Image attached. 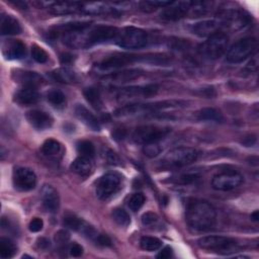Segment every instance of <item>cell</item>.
<instances>
[{
    "instance_id": "obj_7",
    "label": "cell",
    "mask_w": 259,
    "mask_h": 259,
    "mask_svg": "<svg viewBox=\"0 0 259 259\" xmlns=\"http://www.w3.org/2000/svg\"><path fill=\"white\" fill-rule=\"evenodd\" d=\"M229 38L223 32H218L209 36L202 45L199 47V52L204 57L215 60L222 57L228 49Z\"/></svg>"
},
{
    "instance_id": "obj_26",
    "label": "cell",
    "mask_w": 259,
    "mask_h": 259,
    "mask_svg": "<svg viewBox=\"0 0 259 259\" xmlns=\"http://www.w3.org/2000/svg\"><path fill=\"white\" fill-rule=\"evenodd\" d=\"M50 77L59 83H65V84L73 83L78 80L77 74L73 70H71L67 67L58 68V69L52 71L50 73Z\"/></svg>"
},
{
    "instance_id": "obj_47",
    "label": "cell",
    "mask_w": 259,
    "mask_h": 259,
    "mask_svg": "<svg viewBox=\"0 0 259 259\" xmlns=\"http://www.w3.org/2000/svg\"><path fill=\"white\" fill-rule=\"evenodd\" d=\"M69 252L73 257H80L83 254V248L77 243H72L69 246Z\"/></svg>"
},
{
    "instance_id": "obj_20",
    "label": "cell",
    "mask_w": 259,
    "mask_h": 259,
    "mask_svg": "<svg viewBox=\"0 0 259 259\" xmlns=\"http://www.w3.org/2000/svg\"><path fill=\"white\" fill-rule=\"evenodd\" d=\"M82 2H54L49 6V10L54 15H68L81 12Z\"/></svg>"
},
{
    "instance_id": "obj_35",
    "label": "cell",
    "mask_w": 259,
    "mask_h": 259,
    "mask_svg": "<svg viewBox=\"0 0 259 259\" xmlns=\"http://www.w3.org/2000/svg\"><path fill=\"white\" fill-rule=\"evenodd\" d=\"M140 245L141 248L146 251H156L162 246V242L156 237L144 236L140 240Z\"/></svg>"
},
{
    "instance_id": "obj_18",
    "label": "cell",
    "mask_w": 259,
    "mask_h": 259,
    "mask_svg": "<svg viewBox=\"0 0 259 259\" xmlns=\"http://www.w3.org/2000/svg\"><path fill=\"white\" fill-rule=\"evenodd\" d=\"M26 119L34 128L40 131L51 127L54 121L53 117L49 113L37 109L28 111L26 113Z\"/></svg>"
},
{
    "instance_id": "obj_23",
    "label": "cell",
    "mask_w": 259,
    "mask_h": 259,
    "mask_svg": "<svg viewBox=\"0 0 259 259\" xmlns=\"http://www.w3.org/2000/svg\"><path fill=\"white\" fill-rule=\"evenodd\" d=\"M141 70H127V71H121V72H115L112 73L106 77H104V82L107 83H113V84H119V83H126L132 80H135L139 78L142 75Z\"/></svg>"
},
{
    "instance_id": "obj_51",
    "label": "cell",
    "mask_w": 259,
    "mask_h": 259,
    "mask_svg": "<svg viewBox=\"0 0 259 259\" xmlns=\"http://www.w3.org/2000/svg\"><path fill=\"white\" fill-rule=\"evenodd\" d=\"M127 135V132L125 131V128H122V127H118V128H115L113 132H112V137L114 140H123Z\"/></svg>"
},
{
    "instance_id": "obj_50",
    "label": "cell",
    "mask_w": 259,
    "mask_h": 259,
    "mask_svg": "<svg viewBox=\"0 0 259 259\" xmlns=\"http://www.w3.org/2000/svg\"><path fill=\"white\" fill-rule=\"evenodd\" d=\"M172 255H173V250H172V248L169 247V246H167V247L163 248V249L159 252V254H157L156 257H157V258H160V259H168V258L172 257Z\"/></svg>"
},
{
    "instance_id": "obj_42",
    "label": "cell",
    "mask_w": 259,
    "mask_h": 259,
    "mask_svg": "<svg viewBox=\"0 0 259 259\" xmlns=\"http://www.w3.org/2000/svg\"><path fill=\"white\" fill-rule=\"evenodd\" d=\"M198 178V175L196 173H185V174H181L177 177H172L170 179L171 182L176 183V184H189L193 181H195Z\"/></svg>"
},
{
    "instance_id": "obj_44",
    "label": "cell",
    "mask_w": 259,
    "mask_h": 259,
    "mask_svg": "<svg viewBox=\"0 0 259 259\" xmlns=\"http://www.w3.org/2000/svg\"><path fill=\"white\" fill-rule=\"evenodd\" d=\"M159 217L152 211H148L142 215V224L145 227H154L158 224Z\"/></svg>"
},
{
    "instance_id": "obj_25",
    "label": "cell",
    "mask_w": 259,
    "mask_h": 259,
    "mask_svg": "<svg viewBox=\"0 0 259 259\" xmlns=\"http://www.w3.org/2000/svg\"><path fill=\"white\" fill-rule=\"evenodd\" d=\"M1 34L2 35H13L21 32L22 28L19 21L12 15H5L1 18Z\"/></svg>"
},
{
    "instance_id": "obj_52",
    "label": "cell",
    "mask_w": 259,
    "mask_h": 259,
    "mask_svg": "<svg viewBox=\"0 0 259 259\" xmlns=\"http://www.w3.org/2000/svg\"><path fill=\"white\" fill-rule=\"evenodd\" d=\"M73 61H74V56H73L72 54L65 53V54H62V55L60 56V62H61L63 65H69V64H71Z\"/></svg>"
},
{
    "instance_id": "obj_34",
    "label": "cell",
    "mask_w": 259,
    "mask_h": 259,
    "mask_svg": "<svg viewBox=\"0 0 259 259\" xmlns=\"http://www.w3.org/2000/svg\"><path fill=\"white\" fill-rule=\"evenodd\" d=\"M47 100L56 107H62L66 102V96L64 93L57 89H52L47 92Z\"/></svg>"
},
{
    "instance_id": "obj_10",
    "label": "cell",
    "mask_w": 259,
    "mask_h": 259,
    "mask_svg": "<svg viewBox=\"0 0 259 259\" xmlns=\"http://www.w3.org/2000/svg\"><path fill=\"white\" fill-rule=\"evenodd\" d=\"M218 15L222 26L232 30L243 28L249 22L248 15L238 9H222Z\"/></svg>"
},
{
    "instance_id": "obj_49",
    "label": "cell",
    "mask_w": 259,
    "mask_h": 259,
    "mask_svg": "<svg viewBox=\"0 0 259 259\" xmlns=\"http://www.w3.org/2000/svg\"><path fill=\"white\" fill-rule=\"evenodd\" d=\"M106 160L109 164H112V165H118L120 162L119 157L111 150H108L106 152Z\"/></svg>"
},
{
    "instance_id": "obj_21",
    "label": "cell",
    "mask_w": 259,
    "mask_h": 259,
    "mask_svg": "<svg viewBox=\"0 0 259 259\" xmlns=\"http://www.w3.org/2000/svg\"><path fill=\"white\" fill-rule=\"evenodd\" d=\"M39 99V94L35 87L24 86L19 89L15 95L14 100L20 105H32L36 103Z\"/></svg>"
},
{
    "instance_id": "obj_16",
    "label": "cell",
    "mask_w": 259,
    "mask_h": 259,
    "mask_svg": "<svg viewBox=\"0 0 259 259\" xmlns=\"http://www.w3.org/2000/svg\"><path fill=\"white\" fill-rule=\"evenodd\" d=\"M90 21H74V22H68L64 23L58 26L53 27L48 32V37L51 39H55L59 37L60 35H67L71 33L81 32L85 30L87 27L90 26Z\"/></svg>"
},
{
    "instance_id": "obj_3",
    "label": "cell",
    "mask_w": 259,
    "mask_h": 259,
    "mask_svg": "<svg viewBox=\"0 0 259 259\" xmlns=\"http://www.w3.org/2000/svg\"><path fill=\"white\" fill-rule=\"evenodd\" d=\"M257 39L255 37H244L237 40L227 52L226 60L229 63H241L251 57L257 50Z\"/></svg>"
},
{
    "instance_id": "obj_14",
    "label": "cell",
    "mask_w": 259,
    "mask_h": 259,
    "mask_svg": "<svg viewBox=\"0 0 259 259\" xmlns=\"http://www.w3.org/2000/svg\"><path fill=\"white\" fill-rule=\"evenodd\" d=\"M192 1H178V2H171L168 6L164 7L160 16L162 19L175 21L179 20L186 15H188L190 6Z\"/></svg>"
},
{
    "instance_id": "obj_40",
    "label": "cell",
    "mask_w": 259,
    "mask_h": 259,
    "mask_svg": "<svg viewBox=\"0 0 259 259\" xmlns=\"http://www.w3.org/2000/svg\"><path fill=\"white\" fill-rule=\"evenodd\" d=\"M31 57L35 62L39 64L46 63L49 59V55L47 54V52L37 45H33L31 47Z\"/></svg>"
},
{
    "instance_id": "obj_12",
    "label": "cell",
    "mask_w": 259,
    "mask_h": 259,
    "mask_svg": "<svg viewBox=\"0 0 259 259\" xmlns=\"http://www.w3.org/2000/svg\"><path fill=\"white\" fill-rule=\"evenodd\" d=\"M13 185L19 191H28L35 187L36 176L34 172L26 167H17L12 175Z\"/></svg>"
},
{
    "instance_id": "obj_41",
    "label": "cell",
    "mask_w": 259,
    "mask_h": 259,
    "mask_svg": "<svg viewBox=\"0 0 259 259\" xmlns=\"http://www.w3.org/2000/svg\"><path fill=\"white\" fill-rule=\"evenodd\" d=\"M64 226L71 229V230H74V231H78L80 232L83 224H84V221H82L81 219L75 217V215H67L64 218Z\"/></svg>"
},
{
    "instance_id": "obj_38",
    "label": "cell",
    "mask_w": 259,
    "mask_h": 259,
    "mask_svg": "<svg viewBox=\"0 0 259 259\" xmlns=\"http://www.w3.org/2000/svg\"><path fill=\"white\" fill-rule=\"evenodd\" d=\"M113 221L120 227H127L131 224L130 214L122 208H115L112 211Z\"/></svg>"
},
{
    "instance_id": "obj_6",
    "label": "cell",
    "mask_w": 259,
    "mask_h": 259,
    "mask_svg": "<svg viewBox=\"0 0 259 259\" xmlns=\"http://www.w3.org/2000/svg\"><path fill=\"white\" fill-rule=\"evenodd\" d=\"M117 44L124 49H142L148 42L147 32L138 27H125L121 31L119 30V34L117 36Z\"/></svg>"
},
{
    "instance_id": "obj_19",
    "label": "cell",
    "mask_w": 259,
    "mask_h": 259,
    "mask_svg": "<svg viewBox=\"0 0 259 259\" xmlns=\"http://www.w3.org/2000/svg\"><path fill=\"white\" fill-rule=\"evenodd\" d=\"M41 200L47 211L55 213L60 207V197L58 191L51 185H45L41 189Z\"/></svg>"
},
{
    "instance_id": "obj_8",
    "label": "cell",
    "mask_w": 259,
    "mask_h": 259,
    "mask_svg": "<svg viewBox=\"0 0 259 259\" xmlns=\"http://www.w3.org/2000/svg\"><path fill=\"white\" fill-rule=\"evenodd\" d=\"M171 128L167 126L158 125H141L138 126L133 133V140L138 144H150L158 143L163 140L169 133Z\"/></svg>"
},
{
    "instance_id": "obj_27",
    "label": "cell",
    "mask_w": 259,
    "mask_h": 259,
    "mask_svg": "<svg viewBox=\"0 0 259 259\" xmlns=\"http://www.w3.org/2000/svg\"><path fill=\"white\" fill-rule=\"evenodd\" d=\"M114 9H112L110 6H108L105 3L101 2H88L81 4V12L89 15H100V14H107L112 12Z\"/></svg>"
},
{
    "instance_id": "obj_22",
    "label": "cell",
    "mask_w": 259,
    "mask_h": 259,
    "mask_svg": "<svg viewBox=\"0 0 259 259\" xmlns=\"http://www.w3.org/2000/svg\"><path fill=\"white\" fill-rule=\"evenodd\" d=\"M26 50L23 42L20 40L11 39L3 45V55L9 60H18L25 56Z\"/></svg>"
},
{
    "instance_id": "obj_48",
    "label": "cell",
    "mask_w": 259,
    "mask_h": 259,
    "mask_svg": "<svg viewBox=\"0 0 259 259\" xmlns=\"http://www.w3.org/2000/svg\"><path fill=\"white\" fill-rule=\"evenodd\" d=\"M94 242H96V244L101 245V246H110L111 245V240L109 239V237L104 234H99V233H98L97 237L95 238Z\"/></svg>"
},
{
    "instance_id": "obj_29",
    "label": "cell",
    "mask_w": 259,
    "mask_h": 259,
    "mask_svg": "<svg viewBox=\"0 0 259 259\" xmlns=\"http://www.w3.org/2000/svg\"><path fill=\"white\" fill-rule=\"evenodd\" d=\"M14 78L17 82L23 84L24 86H30L35 88L42 81L41 77L38 74L29 71H16L14 73Z\"/></svg>"
},
{
    "instance_id": "obj_17",
    "label": "cell",
    "mask_w": 259,
    "mask_h": 259,
    "mask_svg": "<svg viewBox=\"0 0 259 259\" xmlns=\"http://www.w3.org/2000/svg\"><path fill=\"white\" fill-rule=\"evenodd\" d=\"M222 27V23L219 19H206L194 23L191 26V31L200 37H209L221 32Z\"/></svg>"
},
{
    "instance_id": "obj_28",
    "label": "cell",
    "mask_w": 259,
    "mask_h": 259,
    "mask_svg": "<svg viewBox=\"0 0 259 259\" xmlns=\"http://www.w3.org/2000/svg\"><path fill=\"white\" fill-rule=\"evenodd\" d=\"M70 168L79 176H87L92 172L93 164L90 158L80 156L72 162Z\"/></svg>"
},
{
    "instance_id": "obj_53",
    "label": "cell",
    "mask_w": 259,
    "mask_h": 259,
    "mask_svg": "<svg viewBox=\"0 0 259 259\" xmlns=\"http://www.w3.org/2000/svg\"><path fill=\"white\" fill-rule=\"evenodd\" d=\"M37 246H38L40 249H48V248L51 246V244H50V241H49L48 239H46V238H40V239H38V241H37Z\"/></svg>"
},
{
    "instance_id": "obj_9",
    "label": "cell",
    "mask_w": 259,
    "mask_h": 259,
    "mask_svg": "<svg viewBox=\"0 0 259 259\" xmlns=\"http://www.w3.org/2000/svg\"><path fill=\"white\" fill-rule=\"evenodd\" d=\"M121 177L116 173H106L102 175L96 183V195L102 200L108 199L120 188Z\"/></svg>"
},
{
    "instance_id": "obj_11",
    "label": "cell",
    "mask_w": 259,
    "mask_h": 259,
    "mask_svg": "<svg viewBox=\"0 0 259 259\" xmlns=\"http://www.w3.org/2000/svg\"><path fill=\"white\" fill-rule=\"evenodd\" d=\"M243 182V176L235 171L217 174L211 179V186L215 190L230 191L237 188Z\"/></svg>"
},
{
    "instance_id": "obj_2",
    "label": "cell",
    "mask_w": 259,
    "mask_h": 259,
    "mask_svg": "<svg viewBox=\"0 0 259 259\" xmlns=\"http://www.w3.org/2000/svg\"><path fill=\"white\" fill-rule=\"evenodd\" d=\"M198 152L190 147H177L170 150L162 159V166L165 168H179L196 161Z\"/></svg>"
},
{
    "instance_id": "obj_36",
    "label": "cell",
    "mask_w": 259,
    "mask_h": 259,
    "mask_svg": "<svg viewBox=\"0 0 259 259\" xmlns=\"http://www.w3.org/2000/svg\"><path fill=\"white\" fill-rule=\"evenodd\" d=\"M77 152L81 157L92 159L95 154V147L89 141H80L77 144Z\"/></svg>"
},
{
    "instance_id": "obj_39",
    "label": "cell",
    "mask_w": 259,
    "mask_h": 259,
    "mask_svg": "<svg viewBox=\"0 0 259 259\" xmlns=\"http://www.w3.org/2000/svg\"><path fill=\"white\" fill-rule=\"evenodd\" d=\"M145 200H146V198H145L144 194L141 192H137L131 196L127 204H128V207L133 211H138L144 205Z\"/></svg>"
},
{
    "instance_id": "obj_4",
    "label": "cell",
    "mask_w": 259,
    "mask_h": 259,
    "mask_svg": "<svg viewBox=\"0 0 259 259\" xmlns=\"http://www.w3.org/2000/svg\"><path fill=\"white\" fill-rule=\"evenodd\" d=\"M179 101H163V102H155L148 104H126L114 111V115L116 117H127L134 116L137 114H142L146 112L156 111L163 108L173 107L179 105Z\"/></svg>"
},
{
    "instance_id": "obj_15",
    "label": "cell",
    "mask_w": 259,
    "mask_h": 259,
    "mask_svg": "<svg viewBox=\"0 0 259 259\" xmlns=\"http://www.w3.org/2000/svg\"><path fill=\"white\" fill-rule=\"evenodd\" d=\"M138 59H139L138 56H134V55L115 54V55H112V56H109V57L103 59L98 64V68L103 71L115 70V69H119L126 65L132 64Z\"/></svg>"
},
{
    "instance_id": "obj_24",
    "label": "cell",
    "mask_w": 259,
    "mask_h": 259,
    "mask_svg": "<svg viewBox=\"0 0 259 259\" xmlns=\"http://www.w3.org/2000/svg\"><path fill=\"white\" fill-rule=\"evenodd\" d=\"M75 114L83 123H85L91 130L100 131V123L98 119L85 106L77 104L75 107Z\"/></svg>"
},
{
    "instance_id": "obj_33",
    "label": "cell",
    "mask_w": 259,
    "mask_h": 259,
    "mask_svg": "<svg viewBox=\"0 0 259 259\" xmlns=\"http://www.w3.org/2000/svg\"><path fill=\"white\" fill-rule=\"evenodd\" d=\"M16 253V247L15 245L6 238L0 239V256L3 259L11 258Z\"/></svg>"
},
{
    "instance_id": "obj_37",
    "label": "cell",
    "mask_w": 259,
    "mask_h": 259,
    "mask_svg": "<svg viewBox=\"0 0 259 259\" xmlns=\"http://www.w3.org/2000/svg\"><path fill=\"white\" fill-rule=\"evenodd\" d=\"M172 1H142L139 3L140 10L144 12H153L158 8L168 6Z\"/></svg>"
},
{
    "instance_id": "obj_43",
    "label": "cell",
    "mask_w": 259,
    "mask_h": 259,
    "mask_svg": "<svg viewBox=\"0 0 259 259\" xmlns=\"http://www.w3.org/2000/svg\"><path fill=\"white\" fill-rule=\"evenodd\" d=\"M143 152L147 157L154 158L161 153V148L158 145V143H150V144L144 145Z\"/></svg>"
},
{
    "instance_id": "obj_30",
    "label": "cell",
    "mask_w": 259,
    "mask_h": 259,
    "mask_svg": "<svg viewBox=\"0 0 259 259\" xmlns=\"http://www.w3.org/2000/svg\"><path fill=\"white\" fill-rule=\"evenodd\" d=\"M83 94H84V97L86 98V100L97 110L101 109L102 108V100H101V97H100V93L99 91L94 88V87H89V88H86L84 91H83Z\"/></svg>"
},
{
    "instance_id": "obj_45",
    "label": "cell",
    "mask_w": 259,
    "mask_h": 259,
    "mask_svg": "<svg viewBox=\"0 0 259 259\" xmlns=\"http://www.w3.org/2000/svg\"><path fill=\"white\" fill-rule=\"evenodd\" d=\"M44 227V222L41 219L39 218H33L30 222H29V225H28V229L30 232H33V233H36V232H39Z\"/></svg>"
},
{
    "instance_id": "obj_1",
    "label": "cell",
    "mask_w": 259,
    "mask_h": 259,
    "mask_svg": "<svg viewBox=\"0 0 259 259\" xmlns=\"http://www.w3.org/2000/svg\"><path fill=\"white\" fill-rule=\"evenodd\" d=\"M185 219L191 229L198 232H206L215 226L217 211L205 200L191 199L186 206Z\"/></svg>"
},
{
    "instance_id": "obj_54",
    "label": "cell",
    "mask_w": 259,
    "mask_h": 259,
    "mask_svg": "<svg viewBox=\"0 0 259 259\" xmlns=\"http://www.w3.org/2000/svg\"><path fill=\"white\" fill-rule=\"evenodd\" d=\"M258 219H259V212H258V210H255L253 213H251V220H252V221L258 222Z\"/></svg>"
},
{
    "instance_id": "obj_32",
    "label": "cell",
    "mask_w": 259,
    "mask_h": 259,
    "mask_svg": "<svg viewBox=\"0 0 259 259\" xmlns=\"http://www.w3.org/2000/svg\"><path fill=\"white\" fill-rule=\"evenodd\" d=\"M41 152L48 157H57L62 152V145L54 139H49L42 144Z\"/></svg>"
},
{
    "instance_id": "obj_5",
    "label": "cell",
    "mask_w": 259,
    "mask_h": 259,
    "mask_svg": "<svg viewBox=\"0 0 259 259\" xmlns=\"http://www.w3.org/2000/svg\"><path fill=\"white\" fill-rule=\"evenodd\" d=\"M198 246L206 251H211L220 254H228L233 252L237 247L235 239L225 236H206L197 241Z\"/></svg>"
},
{
    "instance_id": "obj_31",
    "label": "cell",
    "mask_w": 259,
    "mask_h": 259,
    "mask_svg": "<svg viewBox=\"0 0 259 259\" xmlns=\"http://www.w3.org/2000/svg\"><path fill=\"white\" fill-rule=\"evenodd\" d=\"M196 116L199 120H207V121H222L223 116L221 112L212 107H205L197 111Z\"/></svg>"
},
{
    "instance_id": "obj_13",
    "label": "cell",
    "mask_w": 259,
    "mask_h": 259,
    "mask_svg": "<svg viewBox=\"0 0 259 259\" xmlns=\"http://www.w3.org/2000/svg\"><path fill=\"white\" fill-rule=\"evenodd\" d=\"M157 91H158V86L156 84H150L144 87H141V86L126 87L118 90L116 94V98L120 101H124V100H131L136 98L151 97L155 95Z\"/></svg>"
},
{
    "instance_id": "obj_46",
    "label": "cell",
    "mask_w": 259,
    "mask_h": 259,
    "mask_svg": "<svg viewBox=\"0 0 259 259\" xmlns=\"http://www.w3.org/2000/svg\"><path fill=\"white\" fill-rule=\"evenodd\" d=\"M70 239V235L67 231H64V230H61L59 232L56 233V236H55V241L59 244V245H66L67 242L69 241Z\"/></svg>"
}]
</instances>
